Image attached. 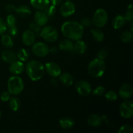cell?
Returning <instances> with one entry per match:
<instances>
[{"label": "cell", "mask_w": 133, "mask_h": 133, "mask_svg": "<svg viewBox=\"0 0 133 133\" xmlns=\"http://www.w3.org/2000/svg\"><path fill=\"white\" fill-rule=\"evenodd\" d=\"M61 32L67 38L77 41L80 40L83 36L84 28L78 22L75 21H68L62 24Z\"/></svg>", "instance_id": "6da1fadb"}, {"label": "cell", "mask_w": 133, "mask_h": 133, "mask_svg": "<svg viewBox=\"0 0 133 133\" xmlns=\"http://www.w3.org/2000/svg\"><path fill=\"white\" fill-rule=\"evenodd\" d=\"M25 69L27 76L33 81L40 80L45 73L44 64L38 61H31L27 62Z\"/></svg>", "instance_id": "7a4b0ae2"}, {"label": "cell", "mask_w": 133, "mask_h": 133, "mask_svg": "<svg viewBox=\"0 0 133 133\" xmlns=\"http://www.w3.org/2000/svg\"><path fill=\"white\" fill-rule=\"evenodd\" d=\"M106 70V64L103 60L96 58L91 61L88 66L90 75L94 78H99L103 75Z\"/></svg>", "instance_id": "3957f363"}, {"label": "cell", "mask_w": 133, "mask_h": 133, "mask_svg": "<svg viewBox=\"0 0 133 133\" xmlns=\"http://www.w3.org/2000/svg\"><path fill=\"white\" fill-rule=\"evenodd\" d=\"M8 91L10 94L18 95L22 93L24 88V83L19 77L14 75L10 77L7 82Z\"/></svg>", "instance_id": "277c9868"}, {"label": "cell", "mask_w": 133, "mask_h": 133, "mask_svg": "<svg viewBox=\"0 0 133 133\" xmlns=\"http://www.w3.org/2000/svg\"><path fill=\"white\" fill-rule=\"evenodd\" d=\"M40 35L45 41L48 42H54L58 38V32L55 27L48 25L41 29Z\"/></svg>", "instance_id": "5b68a950"}, {"label": "cell", "mask_w": 133, "mask_h": 133, "mask_svg": "<svg viewBox=\"0 0 133 133\" xmlns=\"http://www.w3.org/2000/svg\"><path fill=\"white\" fill-rule=\"evenodd\" d=\"M108 20V14L103 9H99L95 11L92 17V23L96 27L100 28L106 25Z\"/></svg>", "instance_id": "8992f818"}, {"label": "cell", "mask_w": 133, "mask_h": 133, "mask_svg": "<svg viewBox=\"0 0 133 133\" xmlns=\"http://www.w3.org/2000/svg\"><path fill=\"white\" fill-rule=\"evenodd\" d=\"M119 114L125 119H129L133 115V104L132 101L125 99L121 103L119 108Z\"/></svg>", "instance_id": "52a82bcc"}, {"label": "cell", "mask_w": 133, "mask_h": 133, "mask_svg": "<svg viewBox=\"0 0 133 133\" xmlns=\"http://www.w3.org/2000/svg\"><path fill=\"white\" fill-rule=\"evenodd\" d=\"M32 51L38 57H46L49 53V48L44 42H36L32 44Z\"/></svg>", "instance_id": "ba28073f"}, {"label": "cell", "mask_w": 133, "mask_h": 133, "mask_svg": "<svg viewBox=\"0 0 133 133\" xmlns=\"http://www.w3.org/2000/svg\"><path fill=\"white\" fill-rule=\"evenodd\" d=\"M75 88L77 93L82 96H87L92 92V86L88 82L84 80L77 81Z\"/></svg>", "instance_id": "9c48e42d"}, {"label": "cell", "mask_w": 133, "mask_h": 133, "mask_svg": "<svg viewBox=\"0 0 133 133\" xmlns=\"http://www.w3.org/2000/svg\"><path fill=\"white\" fill-rule=\"evenodd\" d=\"M75 11V6L71 1H66L62 3L60 9L61 14L64 17H70L74 14Z\"/></svg>", "instance_id": "30bf717a"}, {"label": "cell", "mask_w": 133, "mask_h": 133, "mask_svg": "<svg viewBox=\"0 0 133 133\" xmlns=\"http://www.w3.org/2000/svg\"><path fill=\"white\" fill-rule=\"evenodd\" d=\"M45 70L52 77H57L61 74V68L57 63L53 62H49L45 64Z\"/></svg>", "instance_id": "8fae6325"}, {"label": "cell", "mask_w": 133, "mask_h": 133, "mask_svg": "<svg viewBox=\"0 0 133 133\" xmlns=\"http://www.w3.org/2000/svg\"><path fill=\"white\" fill-rule=\"evenodd\" d=\"M132 94V87L129 83H124L119 90V96L123 99H129L131 98Z\"/></svg>", "instance_id": "7c38bea8"}, {"label": "cell", "mask_w": 133, "mask_h": 133, "mask_svg": "<svg viewBox=\"0 0 133 133\" xmlns=\"http://www.w3.org/2000/svg\"><path fill=\"white\" fill-rule=\"evenodd\" d=\"M22 39V42L25 45L30 46V45H32V44L35 42L36 36H35V32H32L31 30L28 29L23 32Z\"/></svg>", "instance_id": "4fadbf2b"}, {"label": "cell", "mask_w": 133, "mask_h": 133, "mask_svg": "<svg viewBox=\"0 0 133 133\" xmlns=\"http://www.w3.org/2000/svg\"><path fill=\"white\" fill-rule=\"evenodd\" d=\"M24 64L23 62L20 61H15L10 63L9 66V71L14 75H19L24 71Z\"/></svg>", "instance_id": "5bb4252c"}, {"label": "cell", "mask_w": 133, "mask_h": 133, "mask_svg": "<svg viewBox=\"0 0 133 133\" xmlns=\"http://www.w3.org/2000/svg\"><path fill=\"white\" fill-rule=\"evenodd\" d=\"M48 18L44 10H38L35 14V22L40 27L45 25L48 22Z\"/></svg>", "instance_id": "9a60e30c"}, {"label": "cell", "mask_w": 133, "mask_h": 133, "mask_svg": "<svg viewBox=\"0 0 133 133\" xmlns=\"http://www.w3.org/2000/svg\"><path fill=\"white\" fill-rule=\"evenodd\" d=\"M2 60L7 63H12L14 61H16L17 55L14 51L10 50H5L2 51L1 54Z\"/></svg>", "instance_id": "2e32d148"}, {"label": "cell", "mask_w": 133, "mask_h": 133, "mask_svg": "<svg viewBox=\"0 0 133 133\" xmlns=\"http://www.w3.org/2000/svg\"><path fill=\"white\" fill-rule=\"evenodd\" d=\"M87 121L90 126L96 127L101 125L103 122V119L100 116L97 115V114H91L87 118Z\"/></svg>", "instance_id": "e0dca14e"}, {"label": "cell", "mask_w": 133, "mask_h": 133, "mask_svg": "<svg viewBox=\"0 0 133 133\" xmlns=\"http://www.w3.org/2000/svg\"><path fill=\"white\" fill-rule=\"evenodd\" d=\"M87 49V46L86 43L84 41L82 40H77L76 43L74 44V48H73V51L75 53L79 55L84 54L86 52Z\"/></svg>", "instance_id": "ac0fdd59"}, {"label": "cell", "mask_w": 133, "mask_h": 133, "mask_svg": "<svg viewBox=\"0 0 133 133\" xmlns=\"http://www.w3.org/2000/svg\"><path fill=\"white\" fill-rule=\"evenodd\" d=\"M32 7L38 10H44L49 5V0H31Z\"/></svg>", "instance_id": "d6986e66"}, {"label": "cell", "mask_w": 133, "mask_h": 133, "mask_svg": "<svg viewBox=\"0 0 133 133\" xmlns=\"http://www.w3.org/2000/svg\"><path fill=\"white\" fill-rule=\"evenodd\" d=\"M15 12L21 18H27L31 14V9L27 5H21L16 7Z\"/></svg>", "instance_id": "ffe728a7"}, {"label": "cell", "mask_w": 133, "mask_h": 133, "mask_svg": "<svg viewBox=\"0 0 133 133\" xmlns=\"http://www.w3.org/2000/svg\"><path fill=\"white\" fill-rule=\"evenodd\" d=\"M58 47H59V49L63 51H72L73 48H74V43L68 38L64 39L61 40V42L59 43Z\"/></svg>", "instance_id": "44dd1931"}, {"label": "cell", "mask_w": 133, "mask_h": 133, "mask_svg": "<svg viewBox=\"0 0 133 133\" xmlns=\"http://www.w3.org/2000/svg\"><path fill=\"white\" fill-rule=\"evenodd\" d=\"M127 22L124 15L119 14L114 18L112 21V26L115 29H119L122 28Z\"/></svg>", "instance_id": "7402d4cb"}, {"label": "cell", "mask_w": 133, "mask_h": 133, "mask_svg": "<svg viewBox=\"0 0 133 133\" xmlns=\"http://www.w3.org/2000/svg\"><path fill=\"white\" fill-rule=\"evenodd\" d=\"M59 124L63 129H70L74 126V121L70 117H63L59 120Z\"/></svg>", "instance_id": "603a6c76"}, {"label": "cell", "mask_w": 133, "mask_h": 133, "mask_svg": "<svg viewBox=\"0 0 133 133\" xmlns=\"http://www.w3.org/2000/svg\"><path fill=\"white\" fill-rule=\"evenodd\" d=\"M60 81L66 87H70L74 83V78L70 74L67 72L61 74L59 75Z\"/></svg>", "instance_id": "cb8c5ba5"}, {"label": "cell", "mask_w": 133, "mask_h": 133, "mask_svg": "<svg viewBox=\"0 0 133 133\" xmlns=\"http://www.w3.org/2000/svg\"><path fill=\"white\" fill-rule=\"evenodd\" d=\"M92 37L96 41L102 42L104 39V33L99 29H92L90 30Z\"/></svg>", "instance_id": "d4e9b609"}, {"label": "cell", "mask_w": 133, "mask_h": 133, "mask_svg": "<svg viewBox=\"0 0 133 133\" xmlns=\"http://www.w3.org/2000/svg\"><path fill=\"white\" fill-rule=\"evenodd\" d=\"M9 106L12 111L16 112L20 108V101L17 97H13L9 99Z\"/></svg>", "instance_id": "484cf974"}, {"label": "cell", "mask_w": 133, "mask_h": 133, "mask_svg": "<svg viewBox=\"0 0 133 133\" xmlns=\"http://www.w3.org/2000/svg\"><path fill=\"white\" fill-rule=\"evenodd\" d=\"M17 58H19V60L22 62H25V61H28L29 58V53L27 49H24V48H21L19 49L16 54Z\"/></svg>", "instance_id": "4316f807"}, {"label": "cell", "mask_w": 133, "mask_h": 133, "mask_svg": "<svg viewBox=\"0 0 133 133\" xmlns=\"http://www.w3.org/2000/svg\"><path fill=\"white\" fill-rule=\"evenodd\" d=\"M1 44L8 48H12L14 45V42L12 37L9 35H3L1 37Z\"/></svg>", "instance_id": "83f0119b"}, {"label": "cell", "mask_w": 133, "mask_h": 133, "mask_svg": "<svg viewBox=\"0 0 133 133\" xmlns=\"http://www.w3.org/2000/svg\"><path fill=\"white\" fill-rule=\"evenodd\" d=\"M132 32L131 31H124L122 33L120 36L121 41L124 43L130 42L132 40Z\"/></svg>", "instance_id": "f1b7e54d"}, {"label": "cell", "mask_w": 133, "mask_h": 133, "mask_svg": "<svg viewBox=\"0 0 133 133\" xmlns=\"http://www.w3.org/2000/svg\"><path fill=\"white\" fill-rule=\"evenodd\" d=\"M6 23L7 25V27L10 28L16 26V18L12 14H9L6 16Z\"/></svg>", "instance_id": "f546056e"}, {"label": "cell", "mask_w": 133, "mask_h": 133, "mask_svg": "<svg viewBox=\"0 0 133 133\" xmlns=\"http://www.w3.org/2000/svg\"><path fill=\"white\" fill-rule=\"evenodd\" d=\"M118 94L113 90H110L105 94V99L109 101H114L118 99Z\"/></svg>", "instance_id": "4dcf8cb0"}, {"label": "cell", "mask_w": 133, "mask_h": 133, "mask_svg": "<svg viewBox=\"0 0 133 133\" xmlns=\"http://www.w3.org/2000/svg\"><path fill=\"white\" fill-rule=\"evenodd\" d=\"M45 14L48 15V17H52L55 15L56 12V6L51 5H49L44 10Z\"/></svg>", "instance_id": "1f68e13d"}, {"label": "cell", "mask_w": 133, "mask_h": 133, "mask_svg": "<svg viewBox=\"0 0 133 133\" xmlns=\"http://www.w3.org/2000/svg\"><path fill=\"white\" fill-rule=\"evenodd\" d=\"M126 21L128 22H132L133 19V11H132V4H130L128 5L127 7V11L126 12L125 15H124Z\"/></svg>", "instance_id": "d6a6232c"}, {"label": "cell", "mask_w": 133, "mask_h": 133, "mask_svg": "<svg viewBox=\"0 0 133 133\" xmlns=\"http://www.w3.org/2000/svg\"><path fill=\"white\" fill-rule=\"evenodd\" d=\"M29 26L30 30L34 32L35 33L38 34L40 33V30H41V27L40 25L37 24L36 22L34 21V22H31L29 23Z\"/></svg>", "instance_id": "836d02e7"}, {"label": "cell", "mask_w": 133, "mask_h": 133, "mask_svg": "<svg viewBox=\"0 0 133 133\" xmlns=\"http://www.w3.org/2000/svg\"><path fill=\"white\" fill-rule=\"evenodd\" d=\"M105 91H106V89H105V87H103V86H99V87H97V88L94 90L92 93L95 96H99L103 95L105 93Z\"/></svg>", "instance_id": "e575fe53"}, {"label": "cell", "mask_w": 133, "mask_h": 133, "mask_svg": "<svg viewBox=\"0 0 133 133\" xmlns=\"http://www.w3.org/2000/svg\"><path fill=\"white\" fill-rule=\"evenodd\" d=\"M133 131V128L132 126L129 125H125L122 126L119 128L118 132L119 133H131Z\"/></svg>", "instance_id": "d590c367"}, {"label": "cell", "mask_w": 133, "mask_h": 133, "mask_svg": "<svg viewBox=\"0 0 133 133\" xmlns=\"http://www.w3.org/2000/svg\"><path fill=\"white\" fill-rule=\"evenodd\" d=\"M79 23L81 25V26L83 28H84V27L88 28V27H90L92 25V22L89 18H84L81 20L80 23Z\"/></svg>", "instance_id": "8d00e7d4"}, {"label": "cell", "mask_w": 133, "mask_h": 133, "mask_svg": "<svg viewBox=\"0 0 133 133\" xmlns=\"http://www.w3.org/2000/svg\"><path fill=\"white\" fill-rule=\"evenodd\" d=\"M97 58L101 60H104L107 58V57L108 56V52L107 51V49L102 48V49H100L98 51L97 55Z\"/></svg>", "instance_id": "74e56055"}, {"label": "cell", "mask_w": 133, "mask_h": 133, "mask_svg": "<svg viewBox=\"0 0 133 133\" xmlns=\"http://www.w3.org/2000/svg\"><path fill=\"white\" fill-rule=\"evenodd\" d=\"M7 30V25L5 20L0 18V35H3Z\"/></svg>", "instance_id": "f35d334b"}, {"label": "cell", "mask_w": 133, "mask_h": 133, "mask_svg": "<svg viewBox=\"0 0 133 133\" xmlns=\"http://www.w3.org/2000/svg\"><path fill=\"white\" fill-rule=\"evenodd\" d=\"M10 98V94L9 93V91H4L0 95V99L2 101L4 102H6L9 100V99Z\"/></svg>", "instance_id": "ab89813d"}, {"label": "cell", "mask_w": 133, "mask_h": 133, "mask_svg": "<svg viewBox=\"0 0 133 133\" xmlns=\"http://www.w3.org/2000/svg\"><path fill=\"white\" fill-rule=\"evenodd\" d=\"M15 6L14 5H12V4H8V5H6L5 6V10L8 13H10V14H11L13 12L15 11Z\"/></svg>", "instance_id": "60d3db41"}, {"label": "cell", "mask_w": 133, "mask_h": 133, "mask_svg": "<svg viewBox=\"0 0 133 133\" xmlns=\"http://www.w3.org/2000/svg\"><path fill=\"white\" fill-rule=\"evenodd\" d=\"M9 33H10V35H11V36H16L18 32V29H17L16 26L13 27H10V28H9Z\"/></svg>", "instance_id": "b9f144b4"}, {"label": "cell", "mask_w": 133, "mask_h": 133, "mask_svg": "<svg viewBox=\"0 0 133 133\" xmlns=\"http://www.w3.org/2000/svg\"><path fill=\"white\" fill-rule=\"evenodd\" d=\"M62 1H63V0H51V3L52 5L56 6L61 5L62 3Z\"/></svg>", "instance_id": "7bdbcfd3"}, {"label": "cell", "mask_w": 133, "mask_h": 133, "mask_svg": "<svg viewBox=\"0 0 133 133\" xmlns=\"http://www.w3.org/2000/svg\"><path fill=\"white\" fill-rule=\"evenodd\" d=\"M58 80H57V77H53V78L51 79V83L53 86H57V84H58Z\"/></svg>", "instance_id": "ee69618b"}, {"label": "cell", "mask_w": 133, "mask_h": 133, "mask_svg": "<svg viewBox=\"0 0 133 133\" xmlns=\"http://www.w3.org/2000/svg\"><path fill=\"white\" fill-rule=\"evenodd\" d=\"M58 51V48L56 46H53L51 49H49V52H51L52 53H56Z\"/></svg>", "instance_id": "f6af8a7d"}, {"label": "cell", "mask_w": 133, "mask_h": 133, "mask_svg": "<svg viewBox=\"0 0 133 133\" xmlns=\"http://www.w3.org/2000/svg\"><path fill=\"white\" fill-rule=\"evenodd\" d=\"M66 1H71V0H66Z\"/></svg>", "instance_id": "bcb514c9"}, {"label": "cell", "mask_w": 133, "mask_h": 133, "mask_svg": "<svg viewBox=\"0 0 133 133\" xmlns=\"http://www.w3.org/2000/svg\"><path fill=\"white\" fill-rule=\"evenodd\" d=\"M0 116H1V112H0Z\"/></svg>", "instance_id": "7dc6e473"}]
</instances>
